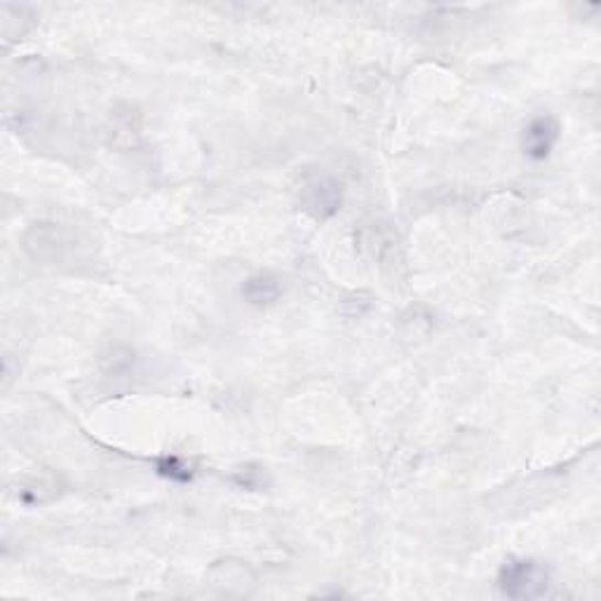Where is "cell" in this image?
<instances>
[{
    "instance_id": "1",
    "label": "cell",
    "mask_w": 601,
    "mask_h": 601,
    "mask_svg": "<svg viewBox=\"0 0 601 601\" xmlns=\"http://www.w3.org/2000/svg\"><path fill=\"white\" fill-rule=\"evenodd\" d=\"M499 588L510 599H538L550 588V571L536 559H507L499 573Z\"/></svg>"
},
{
    "instance_id": "3",
    "label": "cell",
    "mask_w": 601,
    "mask_h": 601,
    "mask_svg": "<svg viewBox=\"0 0 601 601\" xmlns=\"http://www.w3.org/2000/svg\"><path fill=\"white\" fill-rule=\"evenodd\" d=\"M559 141V122L553 116H536L522 134V151L528 161L540 163L550 157Z\"/></svg>"
},
{
    "instance_id": "4",
    "label": "cell",
    "mask_w": 601,
    "mask_h": 601,
    "mask_svg": "<svg viewBox=\"0 0 601 601\" xmlns=\"http://www.w3.org/2000/svg\"><path fill=\"white\" fill-rule=\"evenodd\" d=\"M282 296V280L275 273H256L242 282V298L252 306H271Z\"/></svg>"
},
{
    "instance_id": "2",
    "label": "cell",
    "mask_w": 601,
    "mask_h": 601,
    "mask_svg": "<svg viewBox=\"0 0 601 601\" xmlns=\"http://www.w3.org/2000/svg\"><path fill=\"white\" fill-rule=\"evenodd\" d=\"M343 188L329 174H306L298 186V205L308 217L325 221L341 209Z\"/></svg>"
}]
</instances>
